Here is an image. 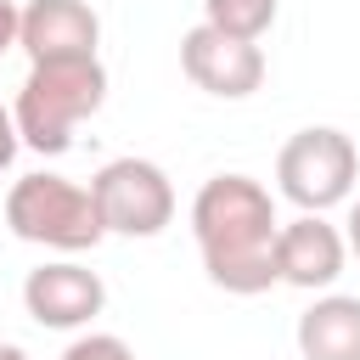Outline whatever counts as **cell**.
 I'll use <instances>...</instances> for the list:
<instances>
[{
  "mask_svg": "<svg viewBox=\"0 0 360 360\" xmlns=\"http://www.w3.org/2000/svg\"><path fill=\"white\" fill-rule=\"evenodd\" d=\"M191 236L202 248V270L225 292H270L281 281L276 270V202L253 174H214L191 197Z\"/></svg>",
  "mask_w": 360,
  "mask_h": 360,
  "instance_id": "cell-1",
  "label": "cell"
},
{
  "mask_svg": "<svg viewBox=\"0 0 360 360\" xmlns=\"http://www.w3.org/2000/svg\"><path fill=\"white\" fill-rule=\"evenodd\" d=\"M101 101H107V68H101V56H62V62H34L28 68L11 118H17L22 146L56 158V152L73 146V129L90 112H101Z\"/></svg>",
  "mask_w": 360,
  "mask_h": 360,
  "instance_id": "cell-2",
  "label": "cell"
},
{
  "mask_svg": "<svg viewBox=\"0 0 360 360\" xmlns=\"http://www.w3.org/2000/svg\"><path fill=\"white\" fill-rule=\"evenodd\" d=\"M6 225H11V236L39 242V248H62V253H84L107 236L96 191L68 174H22L6 191Z\"/></svg>",
  "mask_w": 360,
  "mask_h": 360,
  "instance_id": "cell-3",
  "label": "cell"
},
{
  "mask_svg": "<svg viewBox=\"0 0 360 360\" xmlns=\"http://www.w3.org/2000/svg\"><path fill=\"white\" fill-rule=\"evenodd\" d=\"M276 180H281V197L298 202L304 214H326L332 202H343L360 180V152L343 129L332 124H309L298 129L281 152H276Z\"/></svg>",
  "mask_w": 360,
  "mask_h": 360,
  "instance_id": "cell-4",
  "label": "cell"
},
{
  "mask_svg": "<svg viewBox=\"0 0 360 360\" xmlns=\"http://www.w3.org/2000/svg\"><path fill=\"white\" fill-rule=\"evenodd\" d=\"M112 236H158L174 219V186L152 158H112L90 180Z\"/></svg>",
  "mask_w": 360,
  "mask_h": 360,
  "instance_id": "cell-5",
  "label": "cell"
},
{
  "mask_svg": "<svg viewBox=\"0 0 360 360\" xmlns=\"http://www.w3.org/2000/svg\"><path fill=\"white\" fill-rule=\"evenodd\" d=\"M180 68L197 90L219 96V101H242L264 84V51L259 39H236V34H219L214 22H197L186 28L180 39Z\"/></svg>",
  "mask_w": 360,
  "mask_h": 360,
  "instance_id": "cell-6",
  "label": "cell"
},
{
  "mask_svg": "<svg viewBox=\"0 0 360 360\" xmlns=\"http://www.w3.org/2000/svg\"><path fill=\"white\" fill-rule=\"evenodd\" d=\"M101 304H107L101 276L84 270V264H73V259L39 264V270H28V281H22V309H28L39 326H56V332L96 321Z\"/></svg>",
  "mask_w": 360,
  "mask_h": 360,
  "instance_id": "cell-7",
  "label": "cell"
},
{
  "mask_svg": "<svg viewBox=\"0 0 360 360\" xmlns=\"http://www.w3.org/2000/svg\"><path fill=\"white\" fill-rule=\"evenodd\" d=\"M343 259H349V236L338 225H326L321 214H298L276 236V270L287 287H304V292L332 287L343 276Z\"/></svg>",
  "mask_w": 360,
  "mask_h": 360,
  "instance_id": "cell-8",
  "label": "cell"
},
{
  "mask_svg": "<svg viewBox=\"0 0 360 360\" xmlns=\"http://www.w3.org/2000/svg\"><path fill=\"white\" fill-rule=\"evenodd\" d=\"M101 17L90 0H28L22 6V51L28 62H62V56H96Z\"/></svg>",
  "mask_w": 360,
  "mask_h": 360,
  "instance_id": "cell-9",
  "label": "cell"
},
{
  "mask_svg": "<svg viewBox=\"0 0 360 360\" xmlns=\"http://www.w3.org/2000/svg\"><path fill=\"white\" fill-rule=\"evenodd\" d=\"M298 354L304 360H360V298L326 292L298 315Z\"/></svg>",
  "mask_w": 360,
  "mask_h": 360,
  "instance_id": "cell-10",
  "label": "cell"
},
{
  "mask_svg": "<svg viewBox=\"0 0 360 360\" xmlns=\"http://www.w3.org/2000/svg\"><path fill=\"white\" fill-rule=\"evenodd\" d=\"M276 6L281 0H202V22L236 39H264V28L276 22Z\"/></svg>",
  "mask_w": 360,
  "mask_h": 360,
  "instance_id": "cell-11",
  "label": "cell"
},
{
  "mask_svg": "<svg viewBox=\"0 0 360 360\" xmlns=\"http://www.w3.org/2000/svg\"><path fill=\"white\" fill-rule=\"evenodd\" d=\"M62 360H135V349L112 332H90V338H73L62 349Z\"/></svg>",
  "mask_w": 360,
  "mask_h": 360,
  "instance_id": "cell-12",
  "label": "cell"
},
{
  "mask_svg": "<svg viewBox=\"0 0 360 360\" xmlns=\"http://www.w3.org/2000/svg\"><path fill=\"white\" fill-rule=\"evenodd\" d=\"M17 45H22V6L0 0V56H6V51H17Z\"/></svg>",
  "mask_w": 360,
  "mask_h": 360,
  "instance_id": "cell-13",
  "label": "cell"
},
{
  "mask_svg": "<svg viewBox=\"0 0 360 360\" xmlns=\"http://www.w3.org/2000/svg\"><path fill=\"white\" fill-rule=\"evenodd\" d=\"M17 146H22V135H17V118L0 107V174L11 169V158H17Z\"/></svg>",
  "mask_w": 360,
  "mask_h": 360,
  "instance_id": "cell-14",
  "label": "cell"
},
{
  "mask_svg": "<svg viewBox=\"0 0 360 360\" xmlns=\"http://www.w3.org/2000/svg\"><path fill=\"white\" fill-rule=\"evenodd\" d=\"M349 253L360 259V197H354V208H349Z\"/></svg>",
  "mask_w": 360,
  "mask_h": 360,
  "instance_id": "cell-15",
  "label": "cell"
},
{
  "mask_svg": "<svg viewBox=\"0 0 360 360\" xmlns=\"http://www.w3.org/2000/svg\"><path fill=\"white\" fill-rule=\"evenodd\" d=\"M0 360H28V354H22L17 343H0Z\"/></svg>",
  "mask_w": 360,
  "mask_h": 360,
  "instance_id": "cell-16",
  "label": "cell"
}]
</instances>
